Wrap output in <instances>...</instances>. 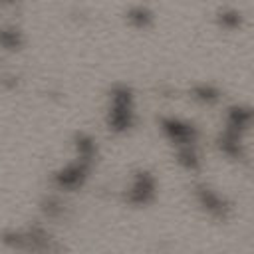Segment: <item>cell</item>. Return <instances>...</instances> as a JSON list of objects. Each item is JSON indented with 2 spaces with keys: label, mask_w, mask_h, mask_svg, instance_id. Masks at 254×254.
I'll return each instance as SVG.
<instances>
[{
  "label": "cell",
  "mask_w": 254,
  "mask_h": 254,
  "mask_svg": "<svg viewBox=\"0 0 254 254\" xmlns=\"http://www.w3.org/2000/svg\"><path fill=\"white\" fill-rule=\"evenodd\" d=\"M254 127V107L232 105L226 111V123L220 135V149L230 159H244V137Z\"/></svg>",
  "instance_id": "6da1fadb"
},
{
  "label": "cell",
  "mask_w": 254,
  "mask_h": 254,
  "mask_svg": "<svg viewBox=\"0 0 254 254\" xmlns=\"http://www.w3.org/2000/svg\"><path fill=\"white\" fill-rule=\"evenodd\" d=\"M109 125L117 131H125L133 125V95L127 87H119L113 93V103L109 111Z\"/></svg>",
  "instance_id": "7a4b0ae2"
},
{
  "label": "cell",
  "mask_w": 254,
  "mask_h": 254,
  "mask_svg": "<svg viewBox=\"0 0 254 254\" xmlns=\"http://www.w3.org/2000/svg\"><path fill=\"white\" fill-rule=\"evenodd\" d=\"M242 14L238 12V10H234V8H226V10H222L220 14H218V22H220V26L222 28H226V30H236V28H240L242 26Z\"/></svg>",
  "instance_id": "3957f363"
},
{
  "label": "cell",
  "mask_w": 254,
  "mask_h": 254,
  "mask_svg": "<svg viewBox=\"0 0 254 254\" xmlns=\"http://www.w3.org/2000/svg\"><path fill=\"white\" fill-rule=\"evenodd\" d=\"M151 12L147 10V8H143V6H137V8H133L131 12H129V20L135 24V26H139V28H145L149 22H151Z\"/></svg>",
  "instance_id": "277c9868"
}]
</instances>
